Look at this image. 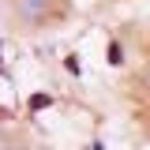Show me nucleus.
Instances as JSON below:
<instances>
[{
  "instance_id": "7ed1b4c3",
  "label": "nucleus",
  "mask_w": 150,
  "mask_h": 150,
  "mask_svg": "<svg viewBox=\"0 0 150 150\" xmlns=\"http://www.w3.org/2000/svg\"><path fill=\"white\" fill-rule=\"evenodd\" d=\"M120 60H124V53H120L116 41H112V45H109V64H120Z\"/></svg>"
},
{
  "instance_id": "f257e3e1",
  "label": "nucleus",
  "mask_w": 150,
  "mask_h": 150,
  "mask_svg": "<svg viewBox=\"0 0 150 150\" xmlns=\"http://www.w3.org/2000/svg\"><path fill=\"white\" fill-rule=\"evenodd\" d=\"M60 11V0H11V15L23 26H45Z\"/></svg>"
},
{
  "instance_id": "f03ea898",
  "label": "nucleus",
  "mask_w": 150,
  "mask_h": 150,
  "mask_svg": "<svg viewBox=\"0 0 150 150\" xmlns=\"http://www.w3.org/2000/svg\"><path fill=\"white\" fill-rule=\"evenodd\" d=\"M139 83H143V90L150 94V60H146V64H143V71H139Z\"/></svg>"
}]
</instances>
